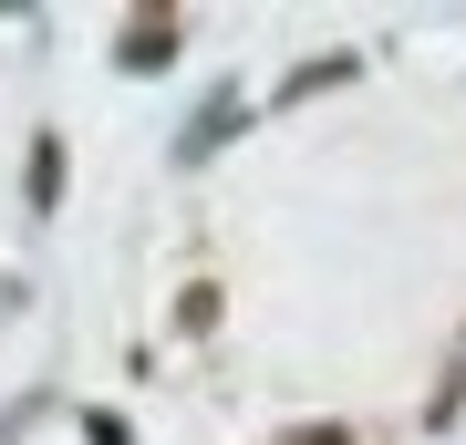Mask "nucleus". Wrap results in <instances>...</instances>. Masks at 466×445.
I'll return each instance as SVG.
<instances>
[{"instance_id":"nucleus-3","label":"nucleus","mask_w":466,"mask_h":445,"mask_svg":"<svg viewBox=\"0 0 466 445\" xmlns=\"http://www.w3.org/2000/svg\"><path fill=\"white\" fill-rule=\"evenodd\" d=\"M290 445H342V435H332V425H311V435H290Z\"/></svg>"},{"instance_id":"nucleus-2","label":"nucleus","mask_w":466,"mask_h":445,"mask_svg":"<svg viewBox=\"0 0 466 445\" xmlns=\"http://www.w3.org/2000/svg\"><path fill=\"white\" fill-rule=\"evenodd\" d=\"M228 125H238V104H228V94H218V104H208V115H198V135H187V156H208V146H218V135H228Z\"/></svg>"},{"instance_id":"nucleus-1","label":"nucleus","mask_w":466,"mask_h":445,"mask_svg":"<svg viewBox=\"0 0 466 445\" xmlns=\"http://www.w3.org/2000/svg\"><path fill=\"white\" fill-rule=\"evenodd\" d=\"M167 52H177V21H167V11H146V21L125 32V63H135V73H146V63H167Z\"/></svg>"}]
</instances>
